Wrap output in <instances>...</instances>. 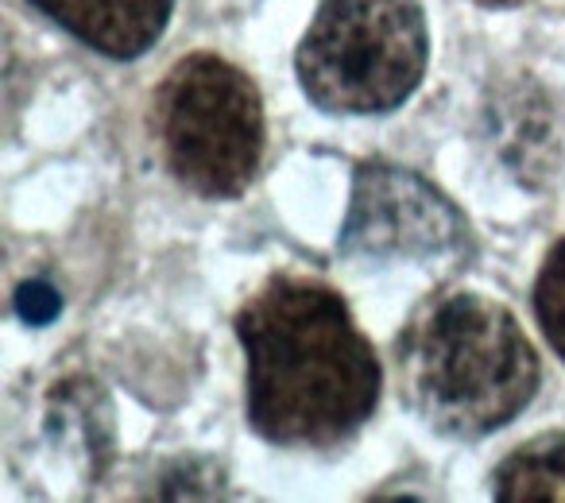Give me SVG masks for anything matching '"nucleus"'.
<instances>
[{
  "instance_id": "f257e3e1",
  "label": "nucleus",
  "mask_w": 565,
  "mask_h": 503,
  "mask_svg": "<svg viewBox=\"0 0 565 503\" xmlns=\"http://www.w3.org/2000/svg\"><path fill=\"white\" fill-rule=\"evenodd\" d=\"M248 356V422L271 446L333 449L376 415L380 372L333 287L271 276L236 314Z\"/></svg>"
},
{
  "instance_id": "f03ea898",
  "label": "nucleus",
  "mask_w": 565,
  "mask_h": 503,
  "mask_svg": "<svg viewBox=\"0 0 565 503\" xmlns=\"http://www.w3.org/2000/svg\"><path fill=\"white\" fill-rule=\"evenodd\" d=\"M411 407L449 438H488L531 407L542 364L519 318L472 291L441 295L399 338Z\"/></svg>"
},
{
  "instance_id": "7ed1b4c3",
  "label": "nucleus",
  "mask_w": 565,
  "mask_h": 503,
  "mask_svg": "<svg viewBox=\"0 0 565 503\" xmlns=\"http://www.w3.org/2000/svg\"><path fill=\"white\" fill-rule=\"evenodd\" d=\"M426 58L430 35L418 0H322L295 71L322 113L380 117L415 94Z\"/></svg>"
},
{
  "instance_id": "20e7f679",
  "label": "nucleus",
  "mask_w": 565,
  "mask_h": 503,
  "mask_svg": "<svg viewBox=\"0 0 565 503\" xmlns=\"http://www.w3.org/2000/svg\"><path fill=\"white\" fill-rule=\"evenodd\" d=\"M167 167L202 197H236L264 159V101L241 66L198 51L182 58L159 94Z\"/></svg>"
},
{
  "instance_id": "39448f33",
  "label": "nucleus",
  "mask_w": 565,
  "mask_h": 503,
  "mask_svg": "<svg viewBox=\"0 0 565 503\" xmlns=\"http://www.w3.org/2000/svg\"><path fill=\"white\" fill-rule=\"evenodd\" d=\"M469 244V225L423 174L392 163H361L353 182L341 252L372 260H438Z\"/></svg>"
},
{
  "instance_id": "423d86ee",
  "label": "nucleus",
  "mask_w": 565,
  "mask_h": 503,
  "mask_svg": "<svg viewBox=\"0 0 565 503\" xmlns=\"http://www.w3.org/2000/svg\"><path fill=\"white\" fill-rule=\"evenodd\" d=\"M105 58H140L163 40L174 0H28Z\"/></svg>"
},
{
  "instance_id": "0eeeda50",
  "label": "nucleus",
  "mask_w": 565,
  "mask_h": 503,
  "mask_svg": "<svg viewBox=\"0 0 565 503\" xmlns=\"http://www.w3.org/2000/svg\"><path fill=\"white\" fill-rule=\"evenodd\" d=\"M492 495L503 503H565V434H542L503 457Z\"/></svg>"
},
{
  "instance_id": "6e6552de",
  "label": "nucleus",
  "mask_w": 565,
  "mask_h": 503,
  "mask_svg": "<svg viewBox=\"0 0 565 503\" xmlns=\"http://www.w3.org/2000/svg\"><path fill=\"white\" fill-rule=\"evenodd\" d=\"M534 314H539L542 338L565 361V236L542 260L539 283H534Z\"/></svg>"
},
{
  "instance_id": "1a4fd4ad",
  "label": "nucleus",
  "mask_w": 565,
  "mask_h": 503,
  "mask_svg": "<svg viewBox=\"0 0 565 503\" xmlns=\"http://www.w3.org/2000/svg\"><path fill=\"white\" fill-rule=\"evenodd\" d=\"M58 310H63V299H58L55 287L43 283V279H32V283H24L17 291V314L24 318L28 325H51L58 318Z\"/></svg>"
},
{
  "instance_id": "9d476101",
  "label": "nucleus",
  "mask_w": 565,
  "mask_h": 503,
  "mask_svg": "<svg viewBox=\"0 0 565 503\" xmlns=\"http://www.w3.org/2000/svg\"><path fill=\"white\" fill-rule=\"evenodd\" d=\"M484 9H515V4H526V0H477Z\"/></svg>"
}]
</instances>
